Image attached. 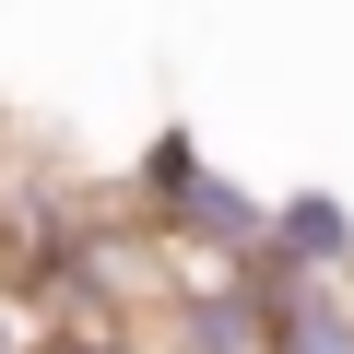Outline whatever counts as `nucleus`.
<instances>
[{
  "instance_id": "nucleus-1",
  "label": "nucleus",
  "mask_w": 354,
  "mask_h": 354,
  "mask_svg": "<svg viewBox=\"0 0 354 354\" xmlns=\"http://www.w3.org/2000/svg\"><path fill=\"white\" fill-rule=\"evenodd\" d=\"M283 354H354V319H342V295L295 283V295H283Z\"/></svg>"
},
{
  "instance_id": "nucleus-2",
  "label": "nucleus",
  "mask_w": 354,
  "mask_h": 354,
  "mask_svg": "<svg viewBox=\"0 0 354 354\" xmlns=\"http://www.w3.org/2000/svg\"><path fill=\"white\" fill-rule=\"evenodd\" d=\"M0 354H36V342H24V307H12V295H0Z\"/></svg>"
}]
</instances>
